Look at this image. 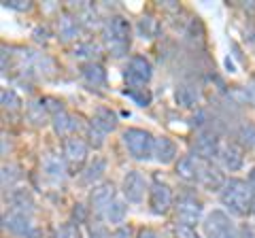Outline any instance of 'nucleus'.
Returning a JSON list of instances; mask_svg holds the SVG:
<instances>
[{
    "label": "nucleus",
    "mask_w": 255,
    "mask_h": 238,
    "mask_svg": "<svg viewBox=\"0 0 255 238\" xmlns=\"http://www.w3.org/2000/svg\"><path fill=\"white\" fill-rule=\"evenodd\" d=\"M221 202H223V206H228L230 213H234L238 217L249 215L253 209L251 185L243 179H230L226 187L221 189Z\"/></svg>",
    "instance_id": "f257e3e1"
},
{
    "label": "nucleus",
    "mask_w": 255,
    "mask_h": 238,
    "mask_svg": "<svg viewBox=\"0 0 255 238\" xmlns=\"http://www.w3.org/2000/svg\"><path fill=\"white\" fill-rule=\"evenodd\" d=\"M102 41L113 58H122L130 49V23L122 15H113L102 26Z\"/></svg>",
    "instance_id": "f03ea898"
},
{
    "label": "nucleus",
    "mask_w": 255,
    "mask_h": 238,
    "mask_svg": "<svg viewBox=\"0 0 255 238\" xmlns=\"http://www.w3.org/2000/svg\"><path fill=\"white\" fill-rule=\"evenodd\" d=\"M124 145L128 149L134 160H149L153 155V142L155 138L151 136L147 130H140V128H128L124 132Z\"/></svg>",
    "instance_id": "7ed1b4c3"
},
{
    "label": "nucleus",
    "mask_w": 255,
    "mask_h": 238,
    "mask_svg": "<svg viewBox=\"0 0 255 238\" xmlns=\"http://www.w3.org/2000/svg\"><path fill=\"white\" fill-rule=\"evenodd\" d=\"M202 230H204L206 238H236L238 236L234 221L223 211H213L211 215H206Z\"/></svg>",
    "instance_id": "20e7f679"
},
{
    "label": "nucleus",
    "mask_w": 255,
    "mask_h": 238,
    "mask_svg": "<svg viewBox=\"0 0 255 238\" xmlns=\"http://www.w3.org/2000/svg\"><path fill=\"white\" fill-rule=\"evenodd\" d=\"M126 81L130 87H142L145 83L151 81V77H153V68H151V62L147 58H142V55H134L130 58L126 66Z\"/></svg>",
    "instance_id": "39448f33"
},
{
    "label": "nucleus",
    "mask_w": 255,
    "mask_h": 238,
    "mask_svg": "<svg viewBox=\"0 0 255 238\" xmlns=\"http://www.w3.org/2000/svg\"><path fill=\"white\" fill-rule=\"evenodd\" d=\"M4 228L9 230L11 234L19 236V238H41V232L36 230V226L32 224L30 215H23V213L11 211L9 215H4Z\"/></svg>",
    "instance_id": "423d86ee"
},
{
    "label": "nucleus",
    "mask_w": 255,
    "mask_h": 238,
    "mask_svg": "<svg viewBox=\"0 0 255 238\" xmlns=\"http://www.w3.org/2000/svg\"><path fill=\"white\" fill-rule=\"evenodd\" d=\"M64 160L70 172L79 170L87 160V145L79 136H70L64 142Z\"/></svg>",
    "instance_id": "0eeeda50"
},
{
    "label": "nucleus",
    "mask_w": 255,
    "mask_h": 238,
    "mask_svg": "<svg viewBox=\"0 0 255 238\" xmlns=\"http://www.w3.org/2000/svg\"><path fill=\"white\" fill-rule=\"evenodd\" d=\"M122 192L128 198V202H134V204H140L142 198H145L147 192V179L142 177L138 170H130L124 177V183H122Z\"/></svg>",
    "instance_id": "6e6552de"
},
{
    "label": "nucleus",
    "mask_w": 255,
    "mask_h": 238,
    "mask_svg": "<svg viewBox=\"0 0 255 238\" xmlns=\"http://www.w3.org/2000/svg\"><path fill=\"white\" fill-rule=\"evenodd\" d=\"M200 215H202V204L198 202L194 196L185 194V196H181L179 200H177V217H179V224L194 228V224L200 219Z\"/></svg>",
    "instance_id": "1a4fd4ad"
},
{
    "label": "nucleus",
    "mask_w": 255,
    "mask_h": 238,
    "mask_svg": "<svg viewBox=\"0 0 255 238\" xmlns=\"http://www.w3.org/2000/svg\"><path fill=\"white\" fill-rule=\"evenodd\" d=\"M204 162L206 160H200L198 155H183L177 162V168H174L177 170V177L187 181V183H200Z\"/></svg>",
    "instance_id": "9d476101"
},
{
    "label": "nucleus",
    "mask_w": 255,
    "mask_h": 238,
    "mask_svg": "<svg viewBox=\"0 0 255 238\" xmlns=\"http://www.w3.org/2000/svg\"><path fill=\"white\" fill-rule=\"evenodd\" d=\"M149 206L155 215H164L172 206V192L168 185L164 183H153L149 189Z\"/></svg>",
    "instance_id": "9b49d317"
},
{
    "label": "nucleus",
    "mask_w": 255,
    "mask_h": 238,
    "mask_svg": "<svg viewBox=\"0 0 255 238\" xmlns=\"http://www.w3.org/2000/svg\"><path fill=\"white\" fill-rule=\"evenodd\" d=\"M115 185L113 183H100L96 185L92 189L90 194V206L94 213H98V215H102V213L107 211V206L115 200Z\"/></svg>",
    "instance_id": "f8f14e48"
},
{
    "label": "nucleus",
    "mask_w": 255,
    "mask_h": 238,
    "mask_svg": "<svg viewBox=\"0 0 255 238\" xmlns=\"http://www.w3.org/2000/svg\"><path fill=\"white\" fill-rule=\"evenodd\" d=\"M219 149H221L219 138L215 136L213 132H204V134H200V136L196 138V153L194 155H198L200 160L211 162V157L219 155Z\"/></svg>",
    "instance_id": "ddd939ff"
},
{
    "label": "nucleus",
    "mask_w": 255,
    "mask_h": 238,
    "mask_svg": "<svg viewBox=\"0 0 255 238\" xmlns=\"http://www.w3.org/2000/svg\"><path fill=\"white\" fill-rule=\"evenodd\" d=\"M226 177L219 166H215L213 162H204V168H202V177H200V185L211 189V192H221L226 187Z\"/></svg>",
    "instance_id": "4468645a"
},
{
    "label": "nucleus",
    "mask_w": 255,
    "mask_h": 238,
    "mask_svg": "<svg viewBox=\"0 0 255 238\" xmlns=\"http://www.w3.org/2000/svg\"><path fill=\"white\" fill-rule=\"evenodd\" d=\"M219 160L223 164V168L228 170H238L243 166V149L236 142H221L219 149Z\"/></svg>",
    "instance_id": "2eb2a0df"
},
{
    "label": "nucleus",
    "mask_w": 255,
    "mask_h": 238,
    "mask_svg": "<svg viewBox=\"0 0 255 238\" xmlns=\"http://www.w3.org/2000/svg\"><path fill=\"white\" fill-rule=\"evenodd\" d=\"M153 155L159 164H170L177 157V145L168 136H157L153 142Z\"/></svg>",
    "instance_id": "dca6fc26"
},
{
    "label": "nucleus",
    "mask_w": 255,
    "mask_h": 238,
    "mask_svg": "<svg viewBox=\"0 0 255 238\" xmlns=\"http://www.w3.org/2000/svg\"><path fill=\"white\" fill-rule=\"evenodd\" d=\"M66 160L60 155H55V153H47L43 157V170L47 177H51V179H64L66 177Z\"/></svg>",
    "instance_id": "f3484780"
},
{
    "label": "nucleus",
    "mask_w": 255,
    "mask_h": 238,
    "mask_svg": "<svg viewBox=\"0 0 255 238\" xmlns=\"http://www.w3.org/2000/svg\"><path fill=\"white\" fill-rule=\"evenodd\" d=\"M51 123H53L55 134H60V136L73 134V132L79 128V121H75V117H70V115L66 113V111L53 113V115H51Z\"/></svg>",
    "instance_id": "a211bd4d"
},
{
    "label": "nucleus",
    "mask_w": 255,
    "mask_h": 238,
    "mask_svg": "<svg viewBox=\"0 0 255 238\" xmlns=\"http://www.w3.org/2000/svg\"><path fill=\"white\" fill-rule=\"evenodd\" d=\"M174 98L181 107H196V102L200 100V90L194 83H181L174 92Z\"/></svg>",
    "instance_id": "6ab92c4d"
},
{
    "label": "nucleus",
    "mask_w": 255,
    "mask_h": 238,
    "mask_svg": "<svg viewBox=\"0 0 255 238\" xmlns=\"http://www.w3.org/2000/svg\"><path fill=\"white\" fill-rule=\"evenodd\" d=\"M83 79L87 81V85H94V87H105L107 85L105 68H102L100 64H94V62L83 66Z\"/></svg>",
    "instance_id": "aec40b11"
},
{
    "label": "nucleus",
    "mask_w": 255,
    "mask_h": 238,
    "mask_svg": "<svg viewBox=\"0 0 255 238\" xmlns=\"http://www.w3.org/2000/svg\"><path fill=\"white\" fill-rule=\"evenodd\" d=\"M92 125H96L98 130L109 134V132L115 130L117 117H115V113H111L109 109H98V111H96V115H94V119H92Z\"/></svg>",
    "instance_id": "412c9836"
},
{
    "label": "nucleus",
    "mask_w": 255,
    "mask_h": 238,
    "mask_svg": "<svg viewBox=\"0 0 255 238\" xmlns=\"http://www.w3.org/2000/svg\"><path fill=\"white\" fill-rule=\"evenodd\" d=\"M105 170H107V162H105V157H94V162L85 168L81 181H83L85 185H94L96 181H98V179L102 177V174H105Z\"/></svg>",
    "instance_id": "4be33fe9"
},
{
    "label": "nucleus",
    "mask_w": 255,
    "mask_h": 238,
    "mask_svg": "<svg viewBox=\"0 0 255 238\" xmlns=\"http://www.w3.org/2000/svg\"><path fill=\"white\" fill-rule=\"evenodd\" d=\"M126 215H128V206L124 200H119V198H115V200L107 206V211L102 213V217L111 221V224H124Z\"/></svg>",
    "instance_id": "5701e85b"
},
{
    "label": "nucleus",
    "mask_w": 255,
    "mask_h": 238,
    "mask_svg": "<svg viewBox=\"0 0 255 238\" xmlns=\"http://www.w3.org/2000/svg\"><path fill=\"white\" fill-rule=\"evenodd\" d=\"M58 32L64 41H70V38H75L79 34V23L77 19H73L70 15H62L58 19Z\"/></svg>",
    "instance_id": "b1692460"
},
{
    "label": "nucleus",
    "mask_w": 255,
    "mask_h": 238,
    "mask_svg": "<svg viewBox=\"0 0 255 238\" xmlns=\"http://www.w3.org/2000/svg\"><path fill=\"white\" fill-rule=\"evenodd\" d=\"M28 121H32L36 128H41V125H45L49 121V117H47V107L43 102H32L28 107Z\"/></svg>",
    "instance_id": "393cba45"
},
{
    "label": "nucleus",
    "mask_w": 255,
    "mask_h": 238,
    "mask_svg": "<svg viewBox=\"0 0 255 238\" xmlns=\"http://www.w3.org/2000/svg\"><path fill=\"white\" fill-rule=\"evenodd\" d=\"M138 34L142 36V38H153L155 34H157V23H155V19L153 17H140L138 19Z\"/></svg>",
    "instance_id": "a878e982"
},
{
    "label": "nucleus",
    "mask_w": 255,
    "mask_h": 238,
    "mask_svg": "<svg viewBox=\"0 0 255 238\" xmlns=\"http://www.w3.org/2000/svg\"><path fill=\"white\" fill-rule=\"evenodd\" d=\"M126 94L130 96L138 107H147L151 102V94L145 90V87H132V90H126Z\"/></svg>",
    "instance_id": "bb28decb"
},
{
    "label": "nucleus",
    "mask_w": 255,
    "mask_h": 238,
    "mask_svg": "<svg viewBox=\"0 0 255 238\" xmlns=\"http://www.w3.org/2000/svg\"><path fill=\"white\" fill-rule=\"evenodd\" d=\"M0 98H2V107L9 111H17L21 107V100L13 90H2L0 92Z\"/></svg>",
    "instance_id": "cd10ccee"
},
{
    "label": "nucleus",
    "mask_w": 255,
    "mask_h": 238,
    "mask_svg": "<svg viewBox=\"0 0 255 238\" xmlns=\"http://www.w3.org/2000/svg\"><path fill=\"white\" fill-rule=\"evenodd\" d=\"M98 51H100V47L96 45V43H92V41L79 43L75 47V55H77V58H92V55H96Z\"/></svg>",
    "instance_id": "c85d7f7f"
},
{
    "label": "nucleus",
    "mask_w": 255,
    "mask_h": 238,
    "mask_svg": "<svg viewBox=\"0 0 255 238\" xmlns=\"http://www.w3.org/2000/svg\"><path fill=\"white\" fill-rule=\"evenodd\" d=\"M19 179V168L17 166H2V187H13V183Z\"/></svg>",
    "instance_id": "c756f323"
},
{
    "label": "nucleus",
    "mask_w": 255,
    "mask_h": 238,
    "mask_svg": "<svg viewBox=\"0 0 255 238\" xmlns=\"http://www.w3.org/2000/svg\"><path fill=\"white\" fill-rule=\"evenodd\" d=\"M58 238H81V232H79V228L75 224H66L60 228Z\"/></svg>",
    "instance_id": "7c9ffc66"
},
{
    "label": "nucleus",
    "mask_w": 255,
    "mask_h": 238,
    "mask_svg": "<svg viewBox=\"0 0 255 238\" xmlns=\"http://www.w3.org/2000/svg\"><path fill=\"white\" fill-rule=\"evenodd\" d=\"M90 138H92V140H90V142H92V147H96V149L105 145V132L98 130L96 125H90Z\"/></svg>",
    "instance_id": "2f4dec72"
},
{
    "label": "nucleus",
    "mask_w": 255,
    "mask_h": 238,
    "mask_svg": "<svg viewBox=\"0 0 255 238\" xmlns=\"http://www.w3.org/2000/svg\"><path fill=\"white\" fill-rule=\"evenodd\" d=\"M90 236L92 238H111L109 230L102 224H90Z\"/></svg>",
    "instance_id": "473e14b6"
},
{
    "label": "nucleus",
    "mask_w": 255,
    "mask_h": 238,
    "mask_svg": "<svg viewBox=\"0 0 255 238\" xmlns=\"http://www.w3.org/2000/svg\"><path fill=\"white\" fill-rule=\"evenodd\" d=\"M174 232H177L179 238H200L196 232H194V228H189V226H183L177 221V228H174Z\"/></svg>",
    "instance_id": "72a5a7b5"
},
{
    "label": "nucleus",
    "mask_w": 255,
    "mask_h": 238,
    "mask_svg": "<svg viewBox=\"0 0 255 238\" xmlns=\"http://www.w3.org/2000/svg\"><path fill=\"white\" fill-rule=\"evenodd\" d=\"M241 136H243V140L247 142V145H255V128H253V125H247V128H243Z\"/></svg>",
    "instance_id": "f704fd0d"
},
{
    "label": "nucleus",
    "mask_w": 255,
    "mask_h": 238,
    "mask_svg": "<svg viewBox=\"0 0 255 238\" xmlns=\"http://www.w3.org/2000/svg\"><path fill=\"white\" fill-rule=\"evenodd\" d=\"M4 6L15 9V11H28L30 9V2H23V0H6Z\"/></svg>",
    "instance_id": "c9c22d12"
},
{
    "label": "nucleus",
    "mask_w": 255,
    "mask_h": 238,
    "mask_svg": "<svg viewBox=\"0 0 255 238\" xmlns=\"http://www.w3.org/2000/svg\"><path fill=\"white\" fill-rule=\"evenodd\" d=\"M111 238H132V230L126 228V226H119L113 234H111Z\"/></svg>",
    "instance_id": "e433bc0d"
},
{
    "label": "nucleus",
    "mask_w": 255,
    "mask_h": 238,
    "mask_svg": "<svg viewBox=\"0 0 255 238\" xmlns=\"http://www.w3.org/2000/svg\"><path fill=\"white\" fill-rule=\"evenodd\" d=\"M238 238H255V228L253 226H243L238 230Z\"/></svg>",
    "instance_id": "4c0bfd02"
},
{
    "label": "nucleus",
    "mask_w": 255,
    "mask_h": 238,
    "mask_svg": "<svg viewBox=\"0 0 255 238\" xmlns=\"http://www.w3.org/2000/svg\"><path fill=\"white\" fill-rule=\"evenodd\" d=\"M138 238H159V236H157V232H153V230H140Z\"/></svg>",
    "instance_id": "58836bf2"
},
{
    "label": "nucleus",
    "mask_w": 255,
    "mask_h": 238,
    "mask_svg": "<svg viewBox=\"0 0 255 238\" xmlns=\"http://www.w3.org/2000/svg\"><path fill=\"white\" fill-rule=\"evenodd\" d=\"M249 185H251V192H253V198H255V168L249 174Z\"/></svg>",
    "instance_id": "ea45409f"
},
{
    "label": "nucleus",
    "mask_w": 255,
    "mask_h": 238,
    "mask_svg": "<svg viewBox=\"0 0 255 238\" xmlns=\"http://www.w3.org/2000/svg\"><path fill=\"white\" fill-rule=\"evenodd\" d=\"M251 213H253V215H255V198H253V209H251Z\"/></svg>",
    "instance_id": "a19ab883"
}]
</instances>
